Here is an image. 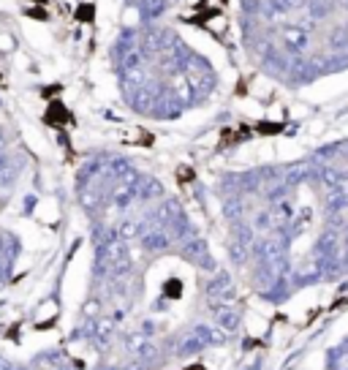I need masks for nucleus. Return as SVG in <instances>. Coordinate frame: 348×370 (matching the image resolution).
I'll return each mask as SVG.
<instances>
[{
  "instance_id": "nucleus-1",
  "label": "nucleus",
  "mask_w": 348,
  "mask_h": 370,
  "mask_svg": "<svg viewBox=\"0 0 348 370\" xmlns=\"http://www.w3.org/2000/svg\"><path fill=\"white\" fill-rule=\"evenodd\" d=\"M188 370H205L202 365H194V368H188Z\"/></svg>"
}]
</instances>
